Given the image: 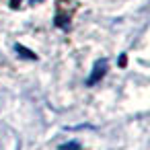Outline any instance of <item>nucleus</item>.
Instances as JSON below:
<instances>
[{
  "label": "nucleus",
  "instance_id": "obj_1",
  "mask_svg": "<svg viewBox=\"0 0 150 150\" xmlns=\"http://www.w3.org/2000/svg\"><path fill=\"white\" fill-rule=\"evenodd\" d=\"M107 70H109V62H107V58L97 60V62L93 64V70H91L88 78L84 80V86H95V84H99V82L105 78Z\"/></svg>",
  "mask_w": 150,
  "mask_h": 150
},
{
  "label": "nucleus",
  "instance_id": "obj_2",
  "mask_svg": "<svg viewBox=\"0 0 150 150\" xmlns=\"http://www.w3.org/2000/svg\"><path fill=\"white\" fill-rule=\"evenodd\" d=\"M15 52H17V56H19V58H23V60H31V62H35V60H37V54H35V52H31L29 47H25L23 43H17V45H15Z\"/></svg>",
  "mask_w": 150,
  "mask_h": 150
},
{
  "label": "nucleus",
  "instance_id": "obj_3",
  "mask_svg": "<svg viewBox=\"0 0 150 150\" xmlns=\"http://www.w3.org/2000/svg\"><path fill=\"white\" fill-rule=\"evenodd\" d=\"M58 150H82V144H80L78 140H68V142L60 144Z\"/></svg>",
  "mask_w": 150,
  "mask_h": 150
},
{
  "label": "nucleus",
  "instance_id": "obj_4",
  "mask_svg": "<svg viewBox=\"0 0 150 150\" xmlns=\"http://www.w3.org/2000/svg\"><path fill=\"white\" fill-rule=\"evenodd\" d=\"M119 66H121V68H125V66H127V56H125V54H121V56H119Z\"/></svg>",
  "mask_w": 150,
  "mask_h": 150
},
{
  "label": "nucleus",
  "instance_id": "obj_5",
  "mask_svg": "<svg viewBox=\"0 0 150 150\" xmlns=\"http://www.w3.org/2000/svg\"><path fill=\"white\" fill-rule=\"evenodd\" d=\"M19 4H21V0H11V6H13V8H17Z\"/></svg>",
  "mask_w": 150,
  "mask_h": 150
}]
</instances>
